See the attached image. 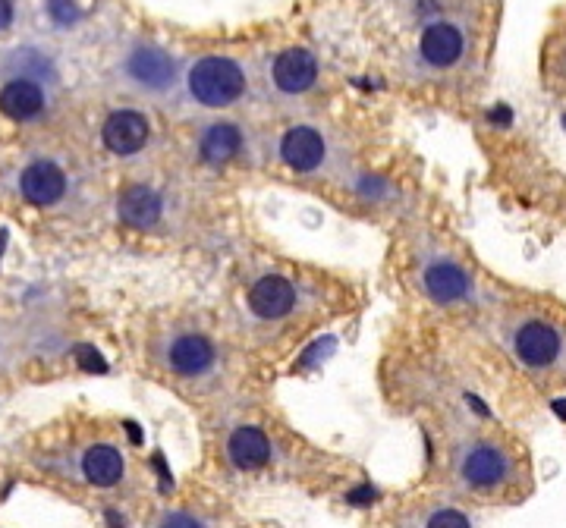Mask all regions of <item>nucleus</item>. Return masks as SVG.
Returning a JSON list of instances; mask_svg holds the SVG:
<instances>
[{
    "label": "nucleus",
    "instance_id": "nucleus-1",
    "mask_svg": "<svg viewBox=\"0 0 566 528\" xmlns=\"http://www.w3.org/2000/svg\"><path fill=\"white\" fill-rule=\"evenodd\" d=\"M513 359L535 374H554L566 365V330L535 312H522L507 327Z\"/></svg>",
    "mask_w": 566,
    "mask_h": 528
},
{
    "label": "nucleus",
    "instance_id": "nucleus-2",
    "mask_svg": "<svg viewBox=\"0 0 566 528\" xmlns=\"http://www.w3.org/2000/svg\"><path fill=\"white\" fill-rule=\"evenodd\" d=\"M186 88H189V98L195 104H202L208 110H224V107H233L236 101L246 98L249 76H246L239 60L208 54V57H199L189 66Z\"/></svg>",
    "mask_w": 566,
    "mask_h": 528
},
{
    "label": "nucleus",
    "instance_id": "nucleus-3",
    "mask_svg": "<svg viewBox=\"0 0 566 528\" xmlns=\"http://www.w3.org/2000/svg\"><path fill=\"white\" fill-rule=\"evenodd\" d=\"M456 475L472 491H497L513 481L516 462L507 453V447H500L497 440H472L469 447L460 450Z\"/></svg>",
    "mask_w": 566,
    "mask_h": 528
},
{
    "label": "nucleus",
    "instance_id": "nucleus-4",
    "mask_svg": "<svg viewBox=\"0 0 566 528\" xmlns=\"http://www.w3.org/2000/svg\"><path fill=\"white\" fill-rule=\"evenodd\" d=\"M419 286L422 293L438 302V305H463L475 296V283H472V274L463 268L460 261L444 255V252H434V255H425L422 264H419Z\"/></svg>",
    "mask_w": 566,
    "mask_h": 528
},
{
    "label": "nucleus",
    "instance_id": "nucleus-5",
    "mask_svg": "<svg viewBox=\"0 0 566 528\" xmlns=\"http://www.w3.org/2000/svg\"><path fill=\"white\" fill-rule=\"evenodd\" d=\"M123 73L136 88H142V92L164 95L167 88H173V82H177V60H173L170 51H164L161 44L139 41L136 48L126 54Z\"/></svg>",
    "mask_w": 566,
    "mask_h": 528
},
{
    "label": "nucleus",
    "instance_id": "nucleus-6",
    "mask_svg": "<svg viewBox=\"0 0 566 528\" xmlns=\"http://www.w3.org/2000/svg\"><path fill=\"white\" fill-rule=\"evenodd\" d=\"M151 142V120L136 107L111 110L101 123V145L114 154V158H133L145 151Z\"/></svg>",
    "mask_w": 566,
    "mask_h": 528
},
{
    "label": "nucleus",
    "instance_id": "nucleus-7",
    "mask_svg": "<svg viewBox=\"0 0 566 528\" xmlns=\"http://www.w3.org/2000/svg\"><path fill=\"white\" fill-rule=\"evenodd\" d=\"M246 305L261 321H283L299 308V286L287 274H261L249 286Z\"/></svg>",
    "mask_w": 566,
    "mask_h": 528
},
{
    "label": "nucleus",
    "instance_id": "nucleus-8",
    "mask_svg": "<svg viewBox=\"0 0 566 528\" xmlns=\"http://www.w3.org/2000/svg\"><path fill=\"white\" fill-rule=\"evenodd\" d=\"M164 211H167L164 195L151 183H129L117 195V220L136 233L158 230L164 220Z\"/></svg>",
    "mask_w": 566,
    "mask_h": 528
},
{
    "label": "nucleus",
    "instance_id": "nucleus-9",
    "mask_svg": "<svg viewBox=\"0 0 566 528\" xmlns=\"http://www.w3.org/2000/svg\"><path fill=\"white\" fill-rule=\"evenodd\" d=\"M67 192H70V176L57 161L38 158L19 173V195L32 208H54L67 198Z\"/></svg>",
    "mask_w": 566,
    "mask_h": 528
},
{
    "label": "nucleus",
    "instance_id": "nucleus-10",
    "mask_svg": "<svg viewBox=\"0 0 566 528\" xmlns=\"http://www.w3.org/2000/svg\"><path fill=\"white\" fill-rule=\"evenodd\" d=\"M280 161L296 173H318L331 158L324 132L315 126H290L277 142Z\"/></svg>",
    "mask_w": 566,
    "mask_h": 528
},
{
    "label": "nucleus",
    "instance_id": "nucleus-11",
    "mask_svg": "<svg viewBox=\"0 0 566 528\" xmlns=\"http://www.w3.org/2000/svg\"><path fill=\"white\" fill-rule=\"evenodd\" d=\"M164 362L173 374H180V378H202V374L214 368L217 349L199 330H180V334H173L167 340Z\"/></svg>",
    "mask_w": 566,
    "mask_h": 528
},
{
    "label": "nucleus",
    "instance_id": "nucleus-12",
    "mask_svg": "<svg viewBox=\"0 0 566 528\" xmlns=\"http://www.w3.org/2000/svg\"><path fill=\"white\" fill-rule=\"evenodd\" d=\"M318 57L306 48H287L280 51L271 63V79L280 95H306L318 82Z\"/></svg>",
    "mask_w": 566,
    "mask_h": 528
},
{
    "label": "nucleus",
    "instance_id": "nucleus-13",
    "mask_svg": "<svg viewBox=\"0 0 566 528\" xmlns=\"http://www.w3.org/2000/svg\"><path fill=\"white\" fill-rule=\"evenodd\" d=\"M463 51H466V35L460 26H453L447 19L431 22L419 35V57L428 66H434V70H450V66L463 60Z\"/></svg>",
    "mask_w": 566,
    "mask_h": 528
},
{
    "label": "nucleus",
    "instance_id": "nucleus-14",
    "mask_svg": "<svg viewBox=\"0 0 566 528\" xmlns=\"http://www.w3.org/2000/svg\"><path fill=\"white\" fill-rule=\"evenodd\" d=\"M199 161L208 164V167H227V164H236L239 158L246 154V132L243 126H236L230 120H221V123H211L202 129L199 136Z\"/></svg>",
    "mask_w": 566,
    "mask_h": 528
},
{
    "label": "nucleus",
    "instance_id": "nucleus-15",
    "mask_svg": "<svg viewBox=\"0 0 566 528\" xmlns=\"http://www.w3.org/2000/svg\"><path fill=\"white\" fill-rule=\"evenodd\" d=\"M48 107L45 85L29 76H13L0 88V114L16 123H29L38 120Z\"/></svg>",
    "mask_w": 566,
    "mask_h": 528
},
{
    "label": "nucleus",
    "instance_id": "nucleus-16",
    "mask_svg": "<svg viewBox=\"0 0 566 528\" xmlns=\"http://www.w3.org/2000/svg\"><path fill=\"white\" fill-rule=\"evenodd\" d=\"M227 459L233 462L236 469L243 472H255L261 466H268L271 459V440L268 434L255 428V425H243L236 428L227 440Z\"/></svg>",
    "mask_w": 566,
    "mask_h": 528
},
{
    "label": "nucleus",
    "instance_id": "nucleus-17",
    "mask_svg": "<svg viewBox=\"0 0 566 528\" xmlns=\"http://www.w3.org/2000/svg\"><path fill=\"white\" fill-rule=\"evenodd\" d=\"M126 462L123 453L111 444H95L82 453V475L95 488H114V484L123 481Z\"/></svg>",
    "mask_w": 566,
    "mask_h": 528
},
{
    "label": "nucleus",
    "instance_id": "nucleus-18",
    "mask_svg": "<svg viewBox=\"0 0 566 528\" xmlns=\"http://www.w3.org/2000/svg\"><path fill=\"white\" fill-rule=\"evenodd\" d=\"M422 528H472V522L463 510H456V506H438V510H431L425 516Z\"/></svg>",
    "mask_w": 566,
    "mask_h": 528
},
{
    "label": "nucleus",
    "instance_id": "nucleus-19",
    "mask_svg": "<svg viewBox=\"0 0 566 528\" xmlns=\"http://www.w3.org/2000/svg\"><path fill=\"white\" fill-rule=\"evenodd\" d=\"M45 7H48V16L57 22V26H76V22L82 19V10L76 0H45Z\"/></svg>",
    "mask_w": 566,
    "mask_h": 528
},
{
    "label": "nucleus",
    "instance_id": "nucleus-20",
    "mask_svg": "<svg viewBox=\"0 0 566 528\" xmlns=\"http://www.w3.org/2000/svg\"><path fill=\"white\" fill-rule=\"evenodd\" d=\"M158 528H205V525H202V519H195L192 513H167L158 522Z\"/></svg>",
    "mask_w": 566,
    "mask_h": 528
},
{
    "label": "nucleus",
    "instance_id": "nucleus-21",
    "mask_svg": "<svg viewBox=\"0 0 566 528\" xmlns=\"http://www.w3.org/2000/svg\"><path fill=\"white\" fill-rule=\"evenodd\" d=\"M13 16H16L13 0H0V32H7L13 26Z\"/></svg>",
    "mask_w": 566,
    "mask_h": 528
},
{
    "label": "nucleus",
    "instance_id": "nucleus-22",
    "mask_svg": "<svg viewBox=\"0 0 566 528\" xmlns=\"http://www.w3.org/2000/svg\"><path fill=\"white\" fill-rule=\"evenodd\" d=\"M79 356H82V368H98V371H104V362L98 359V352H95V356H92V349H79Z\"/></svg>",
    "mask_w": 566,
    "mask_h": 528
},
{
    "label": "nucleus",
    "instance_id": "nucleus-23",
    "mask_svg": "<svg viewBox=\"0 0 566 528\" xmlns=\"http://www.w3.org/2000/svg\"><path fill=\"white\" fill-rule=\"evenodd\" d=\"M372 497H375V491H372V488H362V491L350 494V500H353V503H359V500H372Z\"/></svg>",
    "mask_w": 566,
    "mask_h": 528
},
{
    "label": "nucleus",
    "instance_id": "nucleus-24",
    "mask_svg": "<svg viewBox=\"0 0 566 528\" xmlns=\"http://www.w3.org/2000/svg\"><path fill=\"white\" fill-rule=\"evenodd\" d=\"M107 522H111V528H123V519H117V513H107Z\"/></svg>",
    "mask_w": 566,
    "mask_h": 528
}]
</instances>
